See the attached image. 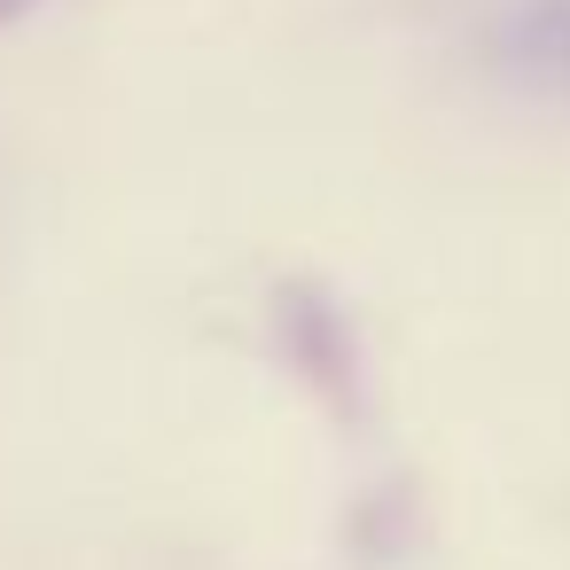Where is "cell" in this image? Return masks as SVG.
<instances>
[{"instance_id":"3","label":"cell","mask_w":570,"mask_h":570,"mask_svg":"<svg viewBox=\"0 0 570 570\" xmlns=\"http://www.w3.org/2000/svg\"><path fill=\"white\" fill-rule=\"evenodd\" d=\"M24 9H32V0H0V24H17Z\"/></svg>"},{"instance_id":"2","label":"cell","mask_w":570,"mask_h":570,"mask_svg":"<svg viewBox=\"0 0 570 570\" xmlns=\"http://www.w3.org/2000/svg\"><path fill=\"white\" fill-rule=\"evenodd\" d=\"M500 63L539 87H570V0H531L500 24Z\"/></svg>"},{"instance_id":"1","label":"cell","mask_w":570,"mask_h":570,"mask_svg":"<svg viewBox=\"0 0 570 570\" xmlns=\"http://www.w3.org/2000/svg\"><path fill=\"white\" fill-rule=\"evenodd\" d=\"M274 328H282V352H289V367L328 399V406H360V336H352V321H344V305L328 297V289H313V282H289L282 297H274Z\"/></svg>"}]
</instances>
